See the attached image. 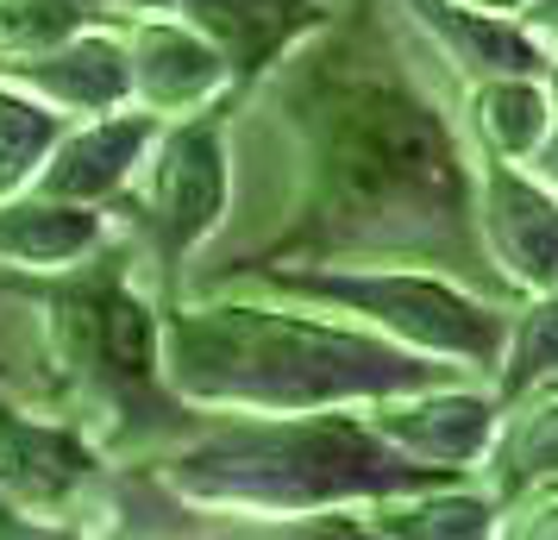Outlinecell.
<instances>
[{
  "label": "cell",
  "instance_id": "1",
  "mask_svg": "<svg viewBox=\"0 0 558 540\" xmlns=\"http://www.w3.org/2000/svg\"><path fill=\"white\" fill-rule=\"evenodd\" d=\"M277 127L295 145V207L282 232L239 252L207 284L245 277L257 264H357L396 257L433 264L464 284L508 296L477 227V164L446 107L402 63L377 0L332 13L302 51L264 82Z\"/></svg>",
  "mask_w": 558,
  "mask_h": 540
},
{
  "label": "cell",
  "instance_id": "20",
  "mask_svg": "<svg viewBox=\"0 0 558 540\" xmlns=\"http://www.w3.org/2000/svg\"><path fill=\"white\" fill-rule=\"evenodd\" d=\"M113 20V0H0V57L63 45L70 32Z\"/></svg>",
  "mask_w": 558,
  "mask_h": 540
},
{
  "label": "cell",
  "instance_id": "25",
  "mask_svg": "<svg viewBox=\"0 0 558 540\" xmlns=\"http://www.w3.org/2000/svg\"><path fill=\"white\" fill-rule=\"evenodd\" d=\"M546 88H553V107H558V51H553V70H546Z\"/></svg>",
  "mask_w": 558,
  "mask_h": 540
},
{
  "label": "cell",
  "instance_id": "18",
  "mask_svg": "<svg viewBox=\"0 0 558 540\" xmlns=\"http://www.w3.org/2000/svg\"><path fill=\"white\" fill-rule=\"evenodd\" d=\"M558 377V289H533V296H514L508 309V339H502V364H496V409L521 403L527 389L553 384Z\"/></svg>",
  "mask_w": 558,
  "mask_h": 540
},
{
  "label": "cell",
  "instance_id": "10",
  "mask_svg": "<svg viewBox=\"0 0 558 540\" xmlns=\"http://www.w3.org/2000/svg\"><path fill=\"white\" fill-rule=\"evenodd\" d=\"M189 26H202L232 70V101L252 107L264 82L302 51L320 26H332V0H182Z\"/></svg>",
  "mask_w": 558,
  "mask_h": 540
},
{
  "label": "cell",
  "instance_id": "5",
  "mask_svg": "<svg viewBox=\"0 0 558 540\" xmlns=\"http://www.w3.org/2000/svg\"><path fill=\"white\" fill-rule=\"evenodd\" d=\"M227 284H257V289H270V296H289V302H314V309L352 314V321L402 339L414 352L464 364L483 384L502 364L508 309H514V302L464 284L452 271L396 264V257H357V264H257V271L227 277ZM202 289H214V284H202Z\"/></svg>",
  "mask_w": 558,
  "mask_h": 540
},
{
  "label": "cell",
  "instance_id": "17",
  "mask_svg": "<svg viewBox=\"0 0 558 540\" xmlns=\"http://www.w3.org/2000/svg\"><path fill=\"white\" fill-rule=\"evenodd\" d=\"M558 107L546 76H489V82H464V132L471 152L489 157H521L527 164L539 152V139L553 132Z\"/></svg>",
  "mask_w": 558,
  "mask_h": 540
},
{
  "label": "cell",
  "instance_id": "14",
  "mask_svg": "<svg viewBox=\"0 0 558 540\" xmlns=\"http://www.w3.org/2000/svg\"><path fill=\"white\" fill-rule=\"evenodd\" d=\"M163 113L151 107H113V113H88V120H70L63 139L51 145L45 170L32 189L45 195H63V202H95V207H113V195L132 182L138 157L151 152Z\"/></svg>",
  "mask_w": 558,
  "mask_h": 540
},
{
  "label": "cell",
  "instance_id": "4",
  "mask_svg": "<svg viewBox=\"0 0 558 540\" xmlns=\"http://www.w3.org/2000/svg\"><path fill=\"white\" fill-rule=\"evenodd\" d=\"M151 471L195 515H257L277 521V535L332 509L458 484L452 471L408 459L371 421V403L307 415H207L189 440L151 453Z\"/></svg>",
  "mask_w": 558,
  "mask_h": 540
},
{
  "label": "cell",
  "instance_id": "9",
  "mask_svg": "<svg viewBox=\"0 0 558 540\" xmlns=\"http://www.w3.org/2000/svg\"><path fill=\"white\" fill-rule=\"evenodd\" d=\"M371 421L402 446L408 459L439 465L452 478H477L502 409H496V389L483 377H452V384L383 396V403H371Z\"/></svg>",
  "mask_w": 558,
  "mask_h": 540
},
{
  "label": "cell",
  "instance_id": "12",
  "mask_svg": "<svg viewBox=\"0 0 558 540\" xmlns=\"http://www.w3.org/2000/svg\"><path fill=\"white\" fill-rule=\"evenodd\" d=\"M0 76L20 82V88L38 95V101H51L57 113H70V120L132 107L126 26H120V13H113V20H101V26L70 32L63 45H45V51H26V57H0Z\"/></svg>",
  "mask_w": 558,
  "mask_h": 540
},
{
  "label": "cell",
  "instance_id": "8",
  "mask_svg": "<svg viewBox=\"0 0 558 540\" xmlns=\"http://www.w3.org/2000/svg\"><path fill=\"white\" fill-rule=\"evenodd\" d=\"M477 164V227L508 296L558 289V189L521 157L471 152Z\"/></svg>",
  "mask_w": 558,
  "mask_h": 540
},
{
  "label": "cell",
  "instance_id": "19",
  "mask_svg": "<svg viewBox=\"0 0 558 540\" xmlns=\"http://www.w3.org/2000/svg\"><path fill=\"white\" fill-rule=\"evenodd\" d=\"M63 127H70V113H57L51 101H38L20 82L0 76V195H20L38 182Z\"/></svg>",
  "mask_w": 558,
  "mask_h": 540
},
{
  "label": "cell",
  "instance_id": "24",
  "mask_svg": "<svg viewBox=\"0 0 558 540\" xmlns=\"http://www.w3.org/2000/svg\"><path fill=\"white\" fill-rule=\"evenodd\" d=\"M477 7H496V13H521L527 0H477Z\"/></svg>",
  "mask_w": 558,
  "mask_h": 540
},
{
  "label": "cell",
  "instance_id": "16",
  "mask_svg": "<svg viewBox=\"0 0 558 540\" xmlns=\"http://www.w3.org/2000/svg\"><path fill=\"white\" fill-rule=\"evenodd\" d=\"M477 478L489 484L496 503H521L533 490L558 484V377L553 384L527 389L521 403H508L502 421H496V440L483 453Z\"/></svg>",
  "mask_w": 558,
  "mask_h": 540
},
{
  "label": "cell",
  "instance_id": "22",
  "mask_svg": "<svg viewBox=\"0 0 558 540\" xmlns=\"http://www.w3.org/2000/svg\"><path fill=\"white\" fill-rule=\"evenodd\" d=\"M527 164H533V170H539V177H546V182L558 189V120H553V132L539 139V152H533Z\"/></svg>",
  "mask_w": 558,
  "mask_h": 540
},
{
  "label": "cell",
  "instance_id": "23",
  "mask_svg": "<svg viewBox=\"0 0 558 540\" xmlns=\"http://www.w3.org/2000/svg\"><path fill=\"white\" fill-rule=\"evenodd\" d=\"M182 0H113V13H177Z\"/></svg>",
  "mask_w": 558,
  "mask_h": 540
},
{
  "label": "cell",
  "instance_id": "11",
  "mask_svg": "<svg viewBox=\"0 0 558 540\" xmlns=\"http://www.w3.org/2000/svg\"><path fill=\"white\" fill-rule=\"evenodd\" d=\"M132 45V101L182 120V113H202V107L227 101L232 95V70L220 45L202 26H189L182 13H120Z\"/></svg>",
  "mask_w": 558,
  "mask_h": 540
},
{
  "label": "cell",
  "instance_id": "13",
  "mask_svg": "<svg viewBox=\"0 0 558 540\" xmlns=\"http://www.w3.org/2000/svg\"><path fill=\"white\" fill-rule=\"evenodd\" d=\"M402 13L427 32V45L452 63L458 82L546 76L553 70V45L521 13H496L477 0H402Z\"/></svg>",
  "mask_w": 558,
  "mask_h": 540
},
{
  "label": "cell",
  "instance_id": "2",
  "mask_svg": "<svg viewBox=\"0 0 558 540\" xmlns=\"http://www.w3.org/2000/svg\"><path fill=\"white\" fill-rule=\"evenodd\" d=\"M163 371L202 415H307L364 409L402 389L471 377L464 364L414 352L352 314L202 289L163 309Z\"/></svg>",
  "mask_w": 558,
  "mask_h": 540
},
{
  "label": "cell",
  "instance_id": "6",
  "mask_svg": "<svg viewBox=\"0 0 558 540\" xmlns=\"http://www.w3.org/2000/svg\"><path fill=\"white\" fill-rule=\"evenodd\" d=\"M245 107L227 95L202 113L163 120L132 182L113 195V220L138 245L163 309L189 296V264L232 214V120Z\"/></svg>",
  "mask_w": 558,
  "mask_h": 540
},
{
  "label": "cell",
  "instance_id": "15",
  "mask_svg": "<svg viewBox=\"0 0 558 540\" xmlns=\"http://www.w3.org/2000/svg\"><path fill=\"white\" fill-rule=\"evenodd\" d=\"M113 232H120L113 207L63 202V195H45V189L0 195V264L7 271H57V264H76L95 245H107Z\"/></svg>",
  "mask_w": 558,
  "mask_h": 540
},
{
  "label": "cell",
  "instance_id": "26",
  "mask_svg": "<svg viewBox=\"0 0 558 540\" xmlns=\"http://www.w3.org/2000/svg\"><path fill=\"white\" fill-rule=\"evenodd\" d=\"M0 377H7V364H0Z\"/></svg>",
  "mask_w": 558,
  "mask_h": 540
},
{
  "label": "cell",
  "instance_id": "21",
  "mask_svg": "<svg viewBox=\"0 0 558 540\" xmlns=\"http://www.w3.org/2000/svg\"><path fill=\"white\" fill-rule=\"evenodd\" d=\"M521 20H527V26L558 51V0H527V7H521Z\"/></svg>",
  "mask_w": 558,
  "mask_h": 540
},
{
  "label": "cell",
  "instance_id": "3",
  "mask_svg": "<svg viewBox=\"0 0 558 540\" xmlns=\"http://www.w3.org/2000/svg\"><path fill=\"white\" fill-rule=\"evenodd\" d=\"M138 271L145 257L126 232L57 271L0 264V296L38 314V396L76 415L113 465L163 453L207 421L163 371V302L138 284Z\"/></svg>",
  "mask_w": 558,
  "mask_h": 540
},
{
  "label": "cell",
  "instance_id": "7",
  "mask_svg": "<svg viewBox=\"0 0 558 540\" xmlns=\"http://www.w3.org/2000/svg\"><path fill=\"white\" fill-rule=\"evenodd\" d=\"M107 478H113V459H107V446L82 428L76 415H63V409L32 415L0 396V490L20 509L45 515V521L82 515Z\"/></svg>",
  "mask_w": 558,
  "mask_h": 540
}]
</instances>
